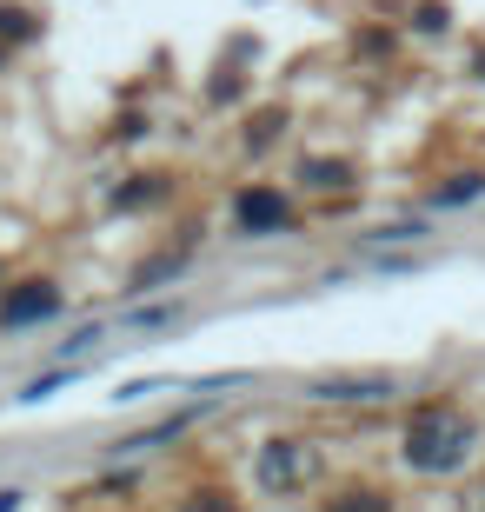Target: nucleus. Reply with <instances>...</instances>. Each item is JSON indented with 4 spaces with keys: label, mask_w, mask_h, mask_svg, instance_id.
I'll use <instances>...</instances> for the list:
<instances>
[{
    "label": "nucleus",
    "mask_w": 485,
    "mask_h": 512,
    "mask_svg": "<svg viewBox=\"0 0 485 512\" xmlns=\"http://www.w3.org/2000/svg\"><path fill=\"white\" fill-rule=\"evenodd\" d=\"M0 512H14V493H0Z\"/></svg>",
    "instance_id": "6"
},
{
    "label": "nucleus",
    "mask_w": 485,
    "mask_h": 512,
    "mask_svg": "<svg viewBox=\"0 0 485 512\" xmlns=\"http://www.w3.org/2000/svg\"><path fill=\"white\" fill-rule=\"evenodd\" d=\"M306 479H313V453L293 446V439L260 459V486H266V493H293V486H306Z\"/></svg>",
    "instance_id": "2"
},
{
    "label": "nucleus",
    "mask_w": 485,
    "mask_h": 512,
    "mask_svg": "<svg viewBox=\"0 0 485 512\" xmlns=\"http://www.w3.org/2000/svg\"><path fill=\"white\" fill-rule=\"evenodd\" d=\"M333 512H386V506H379V493H346Z\"/></svg>",
    "instance_id": "5"
},
{
    "label": "nucleus",
    "mask_w": 485,
    "mask_h": 512,
    "mask_svg": "<svg viewBox=\"0 0 485 512\" xmlns=\"http://www.w3.org/2000/svg\"><path fill=\"white\" fill-rule=\"evenodd\" d=\"M466 446H472V433L452 413H419L406 426V459H412V466H426V473L459 466V459H466Z\"/></svg>",
    "instance_id": "1"
},
{
    "label": "nucleus",
    "mask_w": 485,
    "mask_h": 512,
    "mask_svg": "<svg viewBox=\"0 0 485 512\" xmlns=\"http://www.w3.org/2000/svg\"><path fill=\"white\" fill-rule=\"evenodd\" d=\"M34 313H54V293H47V286H27V293H14V300L0 306V320H7V326L34 320Z\"/></svg>",
    "instance_id": "4"
},
{
    "label": "nucleus",
    "mask_w": 485,
    "mask_h": 512,
    "mask_svg": "<svg viewBox=\"0 0 485 512\" xmlns=\"http://www.w3.org/2000/svg\"><path fill=\"white\" fill-rule=\"evenodd\" d=\"M240 220H246V227H280V220H286V200H280V193H246V200H240Z\"/></svg>",
    "instance_id": "3"
}]
</instances>
